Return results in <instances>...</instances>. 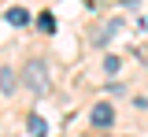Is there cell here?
Instances as JSON below:
<instances>
[{
  "instance_id": "7a4b0ae2",
  "label": "cell",
  "mask_w": 148,
  "mask_h": 137,
  "mask_svg": "<svg viewBox=\"0 0 148 137\" xmlns=\"http://www.w3.org/2000/svg\"><path fill=\"white\" fill-rule=\"evenodd\" d=\"M92 126H104V130H108L111 122H115V108H111V104H104V100H100V104H96V108H92Z\"/></svg>"
},
{
  "instance_id": "8992f818",
  "label": "cell",
  "mask_w": 148,
  "mask_h": 137,
  "mask_svg": "<svg viewBox=\"0 0 148 137\" xmlns=\"http://www.w3.org/2000/svg\"><path fill=\"white\" fill-rule=\"evenodd\" d=\"M26 130H30L34 137H45V134H48V126H45L41 115H30V119H26Z\"/></svg>"
},
{
  "instance_id": "6da1fadb",
  "label": "cell",
  "mask_w": 148,
  "mask_h": 137,
  "mask_svg": "<svg viewBox=\"0 0 148 137\" xmlns=\"http://www.w3.org/2000/svg\"><path fill=\"white\" fill-rule=\"evenodd\" d=\"M48 67H45V59H26V67H22V74H18V85L26 89V93H34V97H45L48 93Z\"/></svg>"
},
{
  "instance_id": "5b68a950",
  "label": "cell",
  "mask_w": 148,
  "mask_h": 137,
  "mask_svg": "<svg viewBox=\"0 0 148 137\" xmlns=\"http://www.w3.org/2000/svg\"><path fill=\"white\" fill-rule=\"evenodd\" d=\"M8 22H11V26H26V22H30V11H26V8H8Z\"/></svg>"
},
{
  "instance_id": "277c9868",
  "label": "cell",
  "mask_w": 148,
  "mask_h": 137,
  "mask_svg": "<svg viewBox=\"0 0 148 137\" xmlns=\"http://www.w3.org/2000/svg\"><path fill=\"white\" fill-rule=\"evenodd\" d=\"M119 26H122V22H119V19H111L108 26L100 30V34H92V45H100V48H104V45H108V41L115 37V34H119Z\"/></svg>"
},
{
  "instance_id": "52a82bcc",
  "label": "cell",
  "mask_w": 148,
  "mask_h": 137,
  "mask_svg": "<svg viewBox=\"0 0 148 137\" xmlns=\"http://www.w3.org/2000/svg\"><path fill=\"white\" fill-rule=\"evenodd\" d=\"M37 30H45V34H56V15H52V11H41V15H37Z\"/></svg>"
},
{
  "instance_id": "3957f363",
  "label": "cell",
  "mask_w": 148,
  "mask_h": 137,
  "mask_svg": "<svg viewBox=\"0 0 148 137\" xmlns=\"http://www.w3.org/2000/svg\"><path fill=\"white\" fill-rule=\"evenodd\" d=\"M15 89H18L15 67H0V93H15Z\"/></svg>"
},
{
  "instance_id": "ba28073f",
  "label": "cell",
  "mask_w": 148,
  "mask_h": 137,
  "mask_svg": "<svg viewBox=\"0 0 148 137\" xmlns=\"http://www.w3.org/2000/svg\"><path fill=\"white\" fill-rule=\"evenodd\" d=\"M119 67H122V59H119V56H104V71H108V74H115Z\"/></svg>"
}]
</instances>
